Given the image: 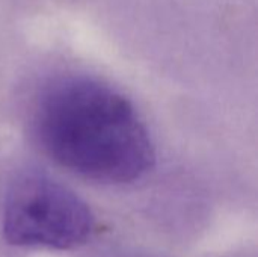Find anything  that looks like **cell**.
Here are the masks:
<instances>
[{
  "instance_id": "6da1fadb",
  "label": "cell",
  "mask_w": 258,
  "mask_h": 257,
  "mask_svg": "<svg viewBox=\"0 0 258 257\" xmlns=\"http://www.w3.org/2000/svg\"><path fill=\"white\" fill-rule=\"evenodd\" d=\"M32 123L44 153L85 179L125 185L154 167V145L136 108L97 79L53 80L36 98Z\"/></svg>"
},
{
  "instance_id": "7a4b0ae2",
  "label": "cell",
  "mask_w": 258,
  "mask_h": 257,
  "mask_svg": "<svg viewBox=\"0 0 258 257\" xmlns=\"http://www.w3.org/2000/svg\"><path fill=\"white\" fill-rule=\"evenodd\" d=\"M94 226L88 204L48 176L26 173L9 186L2 227L14 247L71 250L89 239Z\"/></svg>"
}]
</instances>
